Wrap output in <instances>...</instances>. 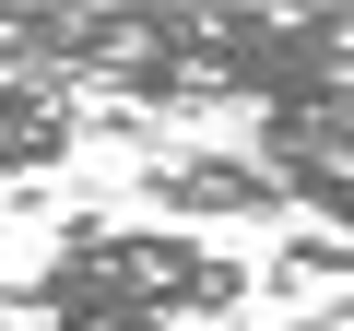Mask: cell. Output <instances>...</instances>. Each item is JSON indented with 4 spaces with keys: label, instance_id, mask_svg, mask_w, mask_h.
Wrapping results in <instances>:
<instances>
[{
    "label": "cell",
    "instance_id": "6da1fadb",
    "mask_svg": "<svg viewBox=\"0 0 354 331\" xmlns=\"http://www.w3.org/2000/svg\"><path fill=\"white\" fill-rule=\"evenodd\" d=\"M12 319H71V331H201L248 307V260L165 237V225H59V249L0 296Z\"/></svg>",
    "mask_w": 354,
    "mask_h": 331
},
{
    "label": "cell",
    "instance_id": "7a4b0ae2",
    "mask_svg": "<svg viewBox=\"0 0 354 331\" xmlns=\"http://www.w3.org/2000/svg\"><path fill=\"white\" fill-rule=\"evenodd\" d=\"M142 202L165 225H272L283 190L248 142H177V154H142Z\"/></svg>",
    "mask_w": 354,
    "mask_h": 331
},
{
    "label": "cell",
    "instance_id": "3957f363",
    "mask_svg": "<svg viewBox=\"0 0 354 331\" xmlns=\"http://www.w3.org/2000/svg\"><path fill=\"white\" fill-rule=\"evenodd\" d=\"M95 130V107L71 83H36V71H0V178H36V166H59L71 142Z\"/></svg>",
    "mask_w": 354,
    "mask_h": 331
},
{
    "label": "cell",
    "instance_id": "277c9868",
    "mask_svg": "<svg viewBox=\"0 0 354 331\" xmlns=\"http://www.w3.org/2000/svg\"><path fill=\"white\" fill-rule=\"evenodd\" d=\"M24 331H71V319H24Z\"/></svg>",
    "mask_w": 354,
    "mask_h": 331
}]
</instances>
